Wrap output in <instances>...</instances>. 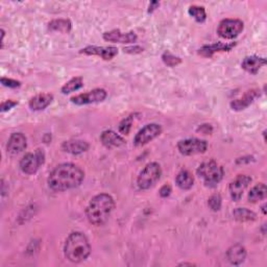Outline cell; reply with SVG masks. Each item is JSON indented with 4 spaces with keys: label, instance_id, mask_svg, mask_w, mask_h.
I'll use <instances>...</instances> for the list:
<instances>
[{
    "label": "cell",
    "instance_id": "ba28073f",
    "mask_svg": "<svg viewBox=\"0 0 267 267\" xmlns=\"http://www.w3.org/2000/svg\"><path fill=\"white\" fill-rule=\"evenodd\" d=\"M208 148V143L205 140L197 138H189L181 140L178 143V149L184 156H193L204 154Z\"/></svg>",
    "mask_w": 267,
    "mask_h": 267
},
{
    "label": "cell",
    "instance_id": "9a60e30c",
    "mask_svg": "<svg viewBox=\"0 0 267 267\" xmlns=\"http://www.w3.org/2000/svg\"><path fill=\"white\" fill-rule=\"evenodd\" d=\"M260 97V91L257 89H253L244 93L242 97L231 103V108L235 111H241L251 106L256 98Z\"/></svg>",
    "mask_w": 267,
    "mask_h": 267
},
{
    "label": "cell",
    "instance_id": "5b68a950",
    "mask_svg": "<svg viewBox=\"0 0 267 267\" xmlns=\"http://www.w3.org/2000/svg\"><path fill=\"white\" fill-rule=\"evenodd\" d=\"M161 176H162L161 166L156 162L149 163L140 173L137 179V185L141 190H147L157 184V182L161 179Z\"/></svg>",
    "mask_w": 267,
    "mask_h": 267
},
{
    "label": "cell",
    "instance_id": "836d02e7",
    "mask_svg": "<svg viewBox=\"0 0 267 267\" xmlns=\"http://www.w3.org/2000/svg\"><path fill=\"white\" fill-rule=\"evenodd\" d=\"M129 50H131V51H130L131 53H136V52H141V51H143V49H142L141 47H131V48H124V52H127V51H129Z\"/></svg>",
    "mask_w": 267,
    "mask_h": 267
},
{
    "label": "cell",
    "instance_id": "7a4b0ae2",
    "mask_svg": "<svg viewBox=\"0 0 267 267\" xmlns=\"http://www.w3.org/2000/svg\"><path fill=\"white\" fill-rule=\"evenodd\" d=\"M114 209V198L107 193H101L91 199L86 209V215L90 223L99 226L108 221Z\"/></svg>",
    "mask_w": 267,
    "mask_h": 267
},
{
    "label": "cell",
    "instance_id": "d6986e66",
    "mask_svg": "<svg viewBox=\"0 0 267 267\" xmlns=\"http://www.w3.org/2000/svg\"><path fill=\"white\" fill-rule=\"evenodd\" d=\"M62 149L71 155H81L89 149V143L84 140H69L63 143Z\"/></svg>",
    "mask_w": 267,
    "mask_h": 267
},
{
    "label": "cell",
    "instance_id": "5bb4252c",
    "mask_svg": "<svg viewBox=\"0 0 267 267\" xmlns=\"http://www.w3.org/2000/svg\"><path fill=\"white\" fill-rule=\"evenodd\" d=\"M81 53H85L87 55H97L102 56L104 60H112L114 56L118 54V49L116 47L109 46V47H99V46H88L81 50Z\"/></svg>",
    "mask_w": 267,
    "mask_h": 267
},
{
    "label": "cell",
    "instance_id": "ac0fdd59",
    "mask_svg": "<svg viewBox=\"0 0 267 267\" xmlns=\"http://www.w3.org/2000/svg\"><path fill=\"white\" fill-rule=\"evenodd\" d=\"M53 101V95L49 93H40L29 101V108L32 111H41L46 109Z\"/></svg>",
    "mask_w": 267,
    "mask_h": 267
},
{
    "label": "cell",
    "instance_id": "8992f818",
    "mask_svg": "<svg viewBox=\"0 0 267 267\" xmlns=\"http://www.w3.org/2000/svg\"><path fill=\"white\" fill-rule=\"evenodd\" d=\"M44 163V154L43 151L38 149L35 154L29 152L26 154L20 161V169L25 175H34L38 169Z\"/></svg>",
    "mask_w": 267,
    "mask_h": 267
},
{
    "label": "cell",
    "instance_id": "e0dca14e",
    "mask_svg": "<svg viewBox=\"0 0 267 267\" xmlns=\"http://www.w3.org/2000/svg\"><path fill=\"white\" fill-rule=\"evenodd\" d=\"M265 65H266V60L264 58H260V56H257V55L246 56L241 64L242 68L245 71L250 72L252 74H257L259 72V70Z\"/></svg>",
    "mask_w": 267,
    "mask_h": 267
},
{
    "label": "cell",
    "instance_id": "4dcf8cb0",
    "mask_svg": "<svg viewBox=\"0 0 267 267\" xmlns=\"http://www.w3.org/2000/svg\"><path fill=\"white\" fill-rule=\"evenodd\" d=\"M2 84L6 87H9V88H18V87L21 86L20 82L12 80V79H7V78L2 79Z\"/></svg>",
    "mask_w": 267,
    "mask_h": 267
},
{
    "label": "cell",
    "instance_id": "83f0119b",
    "mask_svg": "<svg viewBox=\"0 0 267 267\" xmlns=\"http://www.w3.org/2000/svg\"><path fill=\"white\" fill-rule=\"evenodd\" d=\"M162 59H163V62L169 67H175V66H177V65L182 63V60L179 58V56L174 55L173 53H170L169 51L164 52V54L162 55Z\"/></svg>",
    "mask_w": 267,
    "mask_h": 267
},
{
    "label": "cell",
    "instance_id": "7c38bea8",
    "mask_svg": "<svg viewBox=\"0 0 267 267\" xmlns=\"http://www.w3.org/2000/svg\"><path fill=\"white\" fill-rule=\"evenodd\" d=\"M26 146H27V140L23 134L14 132L11 135L7 145L8 154L11 156H17L20 154V152H22L26 148Z\"/></svg>",
    "mask_w": 267,
    "mask_h": 267
},
{
    "label": "cell",
    "instance_id": "7402d4cb",
    "mask_svg": "<svg viewBox=\"0 0 267 267\" xmlns=\"http://www.w3.org/2000/svg\"><path fill=\"white\" fill-rule=\"evenodd\" d=\"M176 183L182 190H189L194 184V178L190 171L182 170L177 176Z\"/></svg>",
    "mask_w": 267,
    "mask_h": 267
},
{
    "label": "cell",
    "instance_id": "30bf717a",
    "mask_svg": "<svg viewBox=\"0 0 267 267\" xmlns=\"http://www.w3.org/2000/svg\"><path fill=\"white\" fill-rule=\"evenodd\" d=\"M107 91L104 89H94L92 91L79 94L76 96L71 97V102L75 105L83 106V105H90L102 103L107 98Z\"/></svg>",
    "mask_w": 267,
    "mask_h": 267
},
{
    "label": "cell",
    "instance_id": "52a82bcc",
    "mask_svg": "<svg viewBox=\"0 0 267 267\" xmlns=\"http://www.w3.org/2000/svg\"><path fill=\"white\" fill-rule=\"evenodd\" d=\"M244 24L238 19H224L217 28L218 35L226 40H231L236 38L243 30Z\"/></svg>",
    "mask_w": 267,
    "mask_h": 267
},
{
    "label": "cell",
    "instance_id": "277c9868",
    "mask_svg": "<svg viewBox=\"0 0 267 267\" xmlns=\"http://www.w3.org/2000/svg\"><path fill=\"white\" fill-rule=\"evenodd\" d=\"M197 175L204 180L206 186L214 187L222 180L224 171L217 162L210 160L199 165L197 168Z\"/></svg>",
    "mask_w": 267,
    "mask_h": 267
},
{
    "label": "cell",
    "instance_id": "4316f807",
    "mask_svg": "<svg viewBox=\"0 0 267 267\" xmlns=\"http://www.w3.org/2000/svg\"><path fill=\"white\" fill-rule=\"evenodd\" d=\"M188 13L190 16H192L197 22H205L207 19V13L205 8L198 7V6H191L188 10Z\"/></svg>",
    "mask_w": 267,
    "mask_h": 267
},
{
    "label": "cell",
    "instance_id": "1f68e13d",
    "mask_svg": "<svg viewBox=\"0 0 267 267\" xmlns=\"http://www.w3.org/2000/svg\"><path fill=\"white\" fill-rule=\"evenodd\" d=\"M17 105H18V103L15 102V101H12V99L7 101V102H4V103L2 104V107H0V111H2V112H7V111L13 109V108H14L15 106H17Z\"/></svg>",
    "mask_w": 267,
    "mask_h": 267
},
{
    "label": "cell",
    "instance_id": "ffe728a7",
    "mask_svg": "<svg viewBox=\"0 0 267 267\" xmlns=\"http://www.w3.org/2000/svg\"><path fill=\"white\" fill-rule=\"evenodd\" d=\"M227 260L233 265L241 264L246 258V250L241 244H235L228 249L226 253Z\"/></svg>",
    "mask_w": 267,
    "mask_h": 267
},
{
    "label": "cell",
    "instance_id": "4fadbf2b",
    "mask_svg": "<svg viewBox=\"0 0 267 267\" xmlns=\"http://www.w3.org/2000/svg\"><path fill=\"white\" fill-rule=\"evenodd\" d=\"M104 39L114 43H135L137 41V35L134 31L122 32L119 29H114L105 32Z\"/></svg>",
    "mask_w": 267,
    "mask_h": 267
},
{
    "label": "cell",
    "instance_id": "f546056e",
    "mask_svg": "<svg viewBox=\"0 0 267 267\" xmlns=\"http://www.w3.org/2000/svg\"><path fill=\"white\" fill-rule=\"evenodd\" d=\"M209 207L211 208L213 211H219L221 208V196L219 194H214L209 198L208 202Z\"/></svg>",
    "mask_w": 267,
    "mask_h": 267
},
{
    "label": "cell",
    "instance_id": "d4e9b609",
    "mask_svg": "<svg viewBox=\"0 0 267 267\" xmlns=\"http://www.w3.org/2000/svg\"><path fill=\"white\" fill-rule=\"evenodd\" d=\"M71 22L67 19H55V20H52L49 22L48 27L51 30L54 31H60V32H68L71 29Z\"/></svg>",
    "mask_w": 267,
    "mask_h": 267
},
{
    "label": "cell",
    "instance_id": "2e32d148",
    "mask_svg": "<svg viewBox=\"0 0 267 267\" xmlns=\"http://www.w3.org/2000/svg\"><path fill=\"white\" fill-rule=\"evenodd\" d=\"M101 140L103 144L109 148L119 147L125 143V140L119 135V134L111 129L103 131V134L101 135Z\"/></svg>",
    "mask_w": 267,
    "mask_h": 267
},
{
    "label": "cell",
    "instance_id": "f1b7e54d",
    "mask_svg": "<svg viewBox=\"0 0 267 267\" xmlns=\"http://www.w3.org/2000/svg\"><path fill=\"white\" fill-rule=\"evenodd\" d=\"M132 115H129L127 116L126 118H124L120 124H119V131L121 134H123V135H128L129 134V130L131 128V124H132Z\"/></svg>",
    "mask_w": 267,
    "mask_h": 267
},
{
    "label": "cell",
    "instance_id": "3957f363",
    "mask_svg": "<svg viewBox=\"0 0 267 267\" xmlns=\"http://www.w3.org/2000/svg\"><path fill=\"white\" fill-rule=\"evenodd\" d=\"M65 257L72 263H81L91 254V245L85 234L81 232L71 233L64 245Z\"/></svg>",
    "mask_w": 267,
    "mask_h": 267
},
{
    "label": "cell",
    "instance_id": "d6a6232c",
    "mask_svg": "<svg viewBox=\"0 0 267 267\" xmlns=\"http://www.w3.org/2000/svg\"><path fill=\"white\" fill-rule=\"evenodd\" d=\"M171 191H173V189L169 185H164L161 189H160V195L162 197H168L171 194Z\"/></svg>",
    "mask_w": 267,
    "mask_h": 267
},
{
    "label": "cell",
    "instance_id": "cb8c5ba5",
    "mask_svg": "<svg viewBox=\"0 0 267 267\" xmlns=\"http://www.w3.org/2000/svg\"><path fill=\"white\" fill-rule=\"evenodd\" d=\"M233 216L236 220H238L240 222L253 221L257 217L253 211H251V210H249V209H245V208H237L236 210H234Z\"/></svg>",
    "mask_w": 267,
    "mask_h": 267
},
{
    "label": "cell",
    "instance_id": "603a6c76",
    "mask_svg": "<svg viewBox=\"0 0 267 267\" xmlns=\"http://www.w3.org/2000/svg\"><path fill=\"white\" fill-rule=\"evenodd\" d=\"M267 193V188L266 185L263 183H260L253 187V189L249 193V201L250 203H258L266 197Z\"/></svg>",
    "mask_w": 267,
    "mask_h": 267
},
{
    "label": "cell",
    "instance_id": "9c48e42d",
    "mask_svg": "<svg viewBox=\"0 0 267 267\" xmlns=\"http://www.w3.org/2000/svg\"><path fill=\"white\" fill-rule=\"evenodd\" d=\"M162 132L161 125L157 123H150L146 124L144 127H142L137 134L135 138H134V143L136 146H142L150 142L157 138L160 134Z\"/></svg>",
    "mask_w": 267,
    "mask_h": 267
},
{
    "label": "cell",
    "instance_id": "6da1fadb",
    "mask_svg": "<svg viewBox=\"0 0 267 267\" xmlns=\"http://www.w3.org/2000/svg\"><path fill=\"white\" fill-rule=\"evenodd\" d=\"M85 178L81 167L72 163H64L56 166L48 177V186L56 192L79 187Z\"/></svg>",
    "mask_w": 267,
    "mask_h": 267
},
{
    "label": "cell",
    "instance_id": "e575fe53",
    "mask_svg": "<svg viewBox=\"0 0 267 267\" xmlns=\"http://www.w3.org/2000/svg\"><path fill=\"white\" fill-rule=\"evenodd\" d=\"M159 6H160V4H159L158 2H151L150 5H149V10H148V12L150 13V12H152L154 10H156Z\"/></svg>",
    "mask_w": 267,
    "mask_h": 267
},
{
    "label": "cell",
    "instance_id": "8fae6325",
    "mask_svg": "<svg viewBox=\"0 0 267 267\" xmlns=\"http://www.w3.org/2000/svg\"><path fill=\"white\" fill-rule=\"evenodd\" d=\"M252 182V178L245 175L238 176L231 184L228 189H230V194L234 202L240 201V198L243 195V192L246 190V188L250 186Z\"/></svg>",
    "mask_w": 267,
    "mask_h": 267
},
{
    "label": "cell",
    "instance_id": "484cf974",
    "mask_svg": "<svg viewBox=\"0 0 267 267\" xmlns=\"http://www.w3.org/2000/svg\"><path fill=\"white\" fill-rule=\"evenodd\" d=\"M83 79L82 78H73L69 82H67L63 87H62V93L63 94H68L74 91H78L83 87Z\"/></svg>",
    "mask_w": 267,
    "mask_h": 267
},
{
    "label": "cell",
    "instance_id": "d590c367",
    "mask_svg": "<svg viewBox=\"0 0 267 267\" xmlns=\"http://www.w3.org/2000/svg\"><path fill=\"white\" fill-rule=\"evenodd\" d=\"M265 207H266L265 205L262 207V210H263V213H264V214H266V211H265Z\"/></svg>",
    "mask_w": 267,
    "mask_h": 267
},
{
    "label": "cell",
    "instance_id": "44dd1931",
    "mask_svg": "<svg viewBox=\"0 0 267 267\" xmlns=\"http://www.w3.org/2000/svg\"><path fill=\"white\" fill-rule=\"evenodd\" d=\"M235 45H236V43H221V42H218V43H215V44L206 45V46L202 47L198 52L203 56H206V58H210V56H212L215 52L230 51Z\"/></svg>",
    "mask_w": 267,
    "mask_h": 267
}]
</instances>
